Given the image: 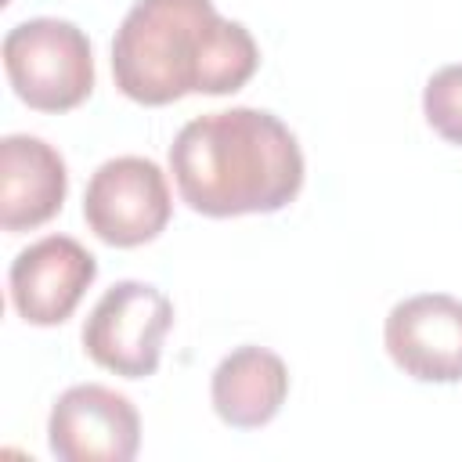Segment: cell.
<instances>
[{"mask_svg": "<svg viewBox=\"0 0 462 462\" xmlns=\"http://www.w3.org/2000/svg\"><path fill=\"white\" fill-rule=\"evenodd\" d=\"M386 354L419 383L462 379V300L448 292H419L390 307L383 325Z\"/></svg>", "mask_w": 462, "mask_h": 462, "instance_id": "52a82bcc", "label": "cell"}, {"mask_svg": "<svg viewBox=\"0 0 462 462\" xmlns=\"http://www.w3.org/2000/svg\"><path fill=\"white\" fill-rule=\"evenodd\" d=\"M173 325V303L148 282H116L94 303L83 321V350L94 365L123 375L144 379L159 368L162 336Z\"/></svg>", "mask_w": 462, "mask_h": 462, "instance_id": "277c9868", "label": "cell"}, {"mask_svg": "<svg viewBox=\"0 0 462 462\" xmlns=\"http://www.w3.org/2000/svg\"><path fill=\"white\" fill-rule=\"evenodd\" d=\"M47 444L61 462H130L141 448V415L112 386L79 383L54 401Z\"/></svg>", "mask_w": 462, "mask_h": 462, "instance_id": "8992f818", "label": "cell"}, {"mask_svg": "<svg viewBox=\"0 0 462 462\" xmlns=\"http://www.w3.org/2000/svg\"><path fill=\"white\" fill-rule=\"evenodd\" d=\"M97 278L94 253L69 235H43L11 260V303L29 325H61Z\"/></svg>", "mask_w": 462, "mask_h": 462, "instance_id": "ba28073f", "label": "cell"}, {"mask_svg": "<svg viewBox=\"0 0 462 462\" xmlns=\"http://www.w3.org/2000/svg\"><path fill=\"white\" fill-rule=\"evenodd\" d=\"M209 397H213V411L227 426L235 430L267 426L289 397V368L274 350L245 343L213 368Z\"/></svg>", "mask_w": 462, "mask_h": 462, "instance_id": "30bf717a", "label": "cell"}, {"mask_svg": "<svg viewBox=\"0 0 462 462\" xmlns=\"http://www.w3.org/2000/svg\"><path fill=\"white\" fill-rule=\"evenodd\" d=\"M4 69L14 94L36 112H69L94 90L90 40L65 18H29L7 29Z\"/></svg>", "mask_w": 462, "mask_h": 462, "instance_id": "3957f363", "label": "cell"}, {"mask_svg": "<svg viewBox=\"0 0 462 462\" xmlns=\"http://www.w3.org/2000/svg\"><path fill=\"white\" fill-rule=\"evenodd\" d=\"M69 191V170L58 148L32 134H7L0 141V224L4 231H29L47 224Z\"/></svg>", "mask_w": 462, "mask_h": 462, "instance_id": "9c48e42d", "label": "cell"}, {"mask_svg": "<svg viewBox=\"0 0 462 462\" xmlns=\"http://www.w3.org/2000/svg\"><path fill=\"white\" fill-rule=\"evenodd\" d=\"M256 65L253 32L224 18L213 0H134L112 40L116 87L137 105L235 94Z\"/></svg>", "mask_w": 462, "mask_h": 462, "instance_id": "6da1fadb", "label": "cell"}, {"mask_svg": "<svg viewBox=\"0 0 462 462\" xmlns=\"http://www.w3.org/2000/svg\"><path fill=\"white\" fill-rule=\"evenodd\" d=\"M422 116L444 141L462 144V65H444L426 79Z\"/></svg>", "mask_w": 462, "mask_h": 462, "instance_id": "8fae6325", "label": "cell"}, {"mask_svg": "<svg viewBox=\"0 0 462 462\" xmlns=\"http://www.w3.org/2000/svg\"><path fill=\"white\" fill-rule=\"evenodd\" d=\"M180 199L206 217L278 213L303 188L296 134L263 108L206 112L180 126L170 144Z\"/></svg>", "mask_w": 462, "mask_h": 462, "instance_id": "7a4b0ae2", "label": "cell"}, {"mask_svg": "<svg viewBox=\"0 0 462 462\" xmlns=\"http://www.w3.org/2000/svg\"><path fill=\"white\" fill-rule=\"evenodd\" d=\"M170 209L166 173L144 155H116L101 162L83 191L87 227L119 249L152 242L170 224Z\"/></svg>", "mask_w": 462, "mask_h": 462, "instance_id": "5b68a950", "label": "cell"}]
</instances>
